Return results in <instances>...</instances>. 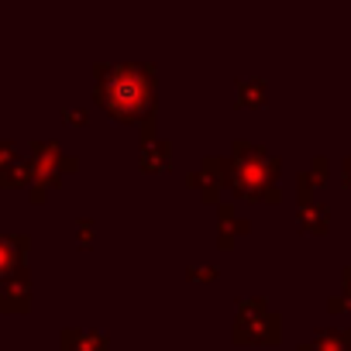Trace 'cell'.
<instances>
[{"mask_svg": "<svg viewBox=\"0 0 351 351\" xmlns=\"http://www.w3.org/2000/svg\"><path fill=\"white\" fill-rule=\"evenodd\" d=\"M100 97L110 104L114 114L128 117V114H134V110L141 107V100H145V83H141L138 73L117 69V73H110V80L100 86Z\"/></svg>", "mask_w": 351, "mask_h": 351, "instance_id": "6da1fadb", "label": "cell"}, {"mask_svg": "<svg viewBox=\"0 0 351 351\" xmlns=\"http://www.w3.org/2000/svg\"><path fill=\"white\" fill-rule=\"evenodd\" d=\"M28 300H32V282H28V272L18 269L0 286V310H28Z\"/></svg>", "mask_w": 351, "mask_h": 351, "instance_id": "7a4b0ae2", "label": "cell"}, {"mask_svg": "<svg viewBox=\"0 0 351 351\" xmlns=\"http://www.w3.org/2000/svg\"><path fill=\"white\" fill-rule=\"evenodd\" d=\"M25 248H28V238L25 234H14V238H0V276H11L21 269V258H25Z\"/></svg>", "mask_w": 351, "mask_h": 351, "instance_id": "3957f363", "label": "cell"}, {"mask_svg": "<svg viewBox=\"0 0 351 351\" xmlns=\"http://www.w3.org/2000/svg\"><path fill=\"white\" fill-rule=\"evenodd\" d=\"M11 165H18V152H14V145H11V141L0 138V172H8Z\"/></svg>", "mask_w": 351, "mask_h": 351, "instance_id": "277c9868", "label": "cell"}]
</instances>
